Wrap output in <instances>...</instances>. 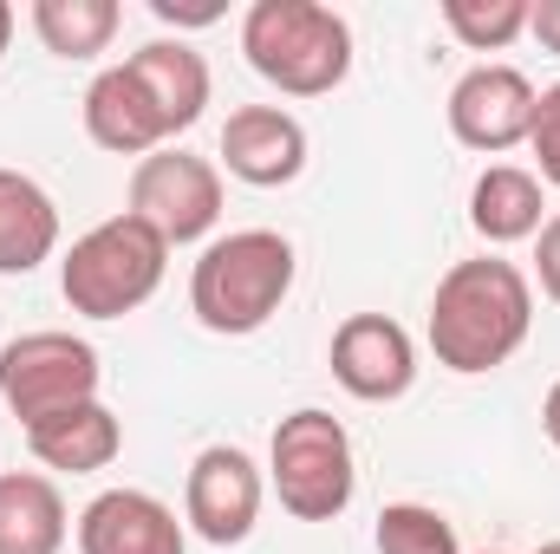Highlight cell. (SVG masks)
I'll use <instances>...</instances> for the list:
<instances>
[{"instance_id": "1", "label": "cell", "mask_w": 560, "mask_h": 554, "mask_svg": "<svg viewBox=\"0 0 560 554\" xmlns=\"http://www.w3.org/2000/svg\"><path fill=\"white\" fill-rule=\"evenodd\" d=\"M430 353L443 372L482 379L495 366H509L528 333H535V280L502 255H476L456 262L430 293Z\"/></svg>"}, {"instance_id": "2", "label": "cell", "mask_w": 560, "mask_h": 554, "mask_svg": "<svg viewBox=\"0 0 560 554\" xmlns=\"http://www.w3.org/2000/svg\"><path fill=\"white\" fill-rule=\"evenodd\" d=\"M293 275L300 255L280 229H229L189 268V313L222 339H248L287 307Z\"/></svg>"}, {"instance_id": "3", "label": "cell", "mask_w": 560, "mask_h": 554, "mask_svg": "<svg viewBox=\"0 0 560 554\" xmlns=\"http://www.w3.org/2000/svg\"><path fill=\"white\" fill-rule=\"evenodd\" d=\"M248 66L287 99H326L352 72V26L326 0H255L242 13Z\"/></svg>"}, {"instance_id": "4", "label": "cell", "mask_w": 560, "mask_h": 554, "mask_svg": "<svg viewBox=\"0 0 560 554\" xmlns=\"http://www.w3.org/2000/svg\"><path fill=\"white\" fill-rule=\"evenodd\" d=\"M163 268H170V242L125 209V216L85 229V235L66 249V262H59V293H66V307L85 313V320H125V313H138L143 300L163 287Z\"/></svg>"}, {"instance_id": "5", "label": "cell", "mask_w": 560, "mask_h": 554, "mask_svg": "<svg viewBox=\"0 0 560 554\" xmlns=\"http://www.w3.org/2000/svg\"><path fill=\"white\" fill-rule=\"evenodd\" d=\"M268 483L293 522H339L359 496L352 430L319 405L287 412L275 424V443H268Z\"/></svg>"}, {"instance_id": "6", "label": "cell", "mask_w": 560, "mask_h": 554, "mask_svg": "<svg viewBox=\"0 0 560 554\" xmlns=\"http://www.w3.org/2000/svg\"><path fill=\"white\" fill-rule=\"evenodd\" d=\"M98 379H105L98 346L79 339V333H59V326L20 333V339L0 346V405L20 417V430L98 399Z\"/></svg>"}, {"instance_id": "7", "label": "cell", "mask_w": 560, "mask_h": 554, "mask_svg": "<svg viewBox=\"0 0 560 554\" xmlns=\"http://www.w3.org/2000/svg\"><path fill=\"white\" fill-rule=\"evenodd\" d=\"M131 216L150 222L170 249L209 242L222 222V170L189 150H150L131 170Z\"/></svg>"}, {"instance_id": "8", "label": "cell", "mask_w": 560, "mask_h": 554, "mask_svg": "<svg viewBox=\"0 0 560 554\" xmlns=\"http://www.w3.org/2000/svg\"><path fill=\"white\" fill-rule=\"evenodd\" d=\"M261 503H268V476L255 470L242 443L196 450L183 476V529H196L209 549H242L261 522Z\"/></svg>"}, {"instance_id": "9", "label": "cell", "mask_w": 560, "mask_h": 554, "mask_svg": "<svg viewBox=\"0 0 560 554\" xmlns=\"http://www.w3.org/2000/svg\"><path fill=\"white\" fill-rule=\"evenodd\" d=\"M326 366H332L339 392H352L359 405H392L418 385V339L392 313H352L332 326Z\"/></svg>"}, {"instance_id": "10", "label": "cell", "mask_w": 560, "mask_h": 554, "mask_svg": "<svg viewBox=\"0 0 560 554\" xmlns=\"http://www.w3.org/2000/svg\"><path fill=\"white\" fill-rule=\"evenodd\" d=\"M528 125H535L528 72H515V66H469L450 85V138L463 150L502 157V150L528 143Z\"/></svg>"}, {"instance_id": "11", "label": "cell", "mask_w": 560, "mask_h": 554, "mask_svg": "<svg viewBox=\"0 0 560 554\" xmlns=\"http://www.w3.org/2000/svg\"><path fill=\"white\" fill-rule=\"evenodd\" d=\"M79 554H189V529L150 489H105L79 509Z\"/></svg>"}, {"instance_id": "12", "label": "cell", "mask_w": 560, "mask_h": 554, "mask_svg": "<svg viewBox=\"0 0 560 554\" xmlns=\"http://www.w3.org/2000/svg\"><path fill=\"white\" fill-rule=\"evenodd\" d=\"M222 170L248 189H280L306 170V125L280 105H242L222 125Z\"/></svg>"}, {"instance_id": "13", "label": "cell", "mask_w": 560, "mask_h": 554, "mask_svg": "<svg viewBox=\"0 0 560 554\" xmlns=\"http://www.w3.org/2000/svg\"><path fill=\"white\" fill-rule=\"evenodd\" d=\"M85 138L98 150H112V157H138V163L170 143V131H163V118H156V105H150V92L138 85L131 66H105L85 85Z\"/></svg>"}, {"instance_id": "14", "label": "cell", "mask_w": 560, "mask_h": 554, "mask_svg": "<svg viewBox=\"0 0 560 554\" xmlns=\"http://www.w3.org/2000/svg\"><path fill=\"white\" fill-rule=\"evenodd\" d=\"M26 450L33 463L46 470H66V476H92V470H112L118 450H125V424L105 399H85L72 412H52L39 424H26Z\"/></svg>"}, {"instance_id": "15", "label": "cell", "mask_w": 560, "mask_h": 554, "mask_svg": "<svg viewBox=\"0 0 560 554\" xmlns=\"http://www.w3.org/2000/svg\"><path fill=\"white\" fill-rule=\"evenodd\" d=\"M548 222V183L522 163H489L469 189V229L489 242V249H509V242H528L541 235Z\"/></svg>"}, {"instance_id": "16", "label": "cell", "mask_w": 560, "mask_h": 554, "mask_svg": "<svg viewBox=\"0 0 560 554\" xmlns=\"http://www.w3.org/2000/svg\"><path fill=\"white\" fill-rule=\"evenodd\" d=\"M125 66L138 72V85L150 92V105H156V118H163L170 138H183V131L202 118V105H209V59H202L196 46H183V39H150V46H138V53L125 59Z\"/></svg>"}, {"instance_id": "17", "label": "cell", "mask_w": 560, "mask_h": 554, "mask_svg": "<svg viewBox=\"0 0 560 554\" xmlns=\"http://www.w3.org/2000/svg\"><path fill=\"white\" fill-rule=\"evenodd\" d=\"M59 255V203L26 170H0V275H33Z\"/></svg>"}, {"instance_id": "18", "label": "cell", "mask_w": 560, "mask_h": 554, "mask_svg": "<svg viewBox=\"0 0 560 554\" xmlns=\"http://www.w3.org/2000/svg\"><path fill=\"white\" fill-rule=\"evenodd\" d=\"M72 535L66 496L39 470H7L0 476V554H59Z\"/></svg>"}, {"instance_id": "19", "label": "cell", "mask_w": 560, "mask_h": 554, "mask_svg": "<svg viewBox=\"0 0 560 554\" xmlns=\"http://www.w3.org/2000/svg\"><path fill=\"white\" fill-rule=\"evenodd\" d=\"M125 26L118 0H33V33L59 59H98Z\"/></svg>"}, {"instance_id": "20", "label": "cell", "mask_w": 560, "mask_h": 554, "mask_svg": "<svg viewBox=\"0 0 560 554\" xmlns=\"http://www.w3.org/2000/svg\"><path fill=\"white\" fill-rule=\"evenodd\" d=\"M372 549L378 554H463L456 542V522L430 503H385L378 509V529H372Z\"/></svg>"}, {"instance_id": "21", "label": "cell", "mask_w": 560, "mask_h": 554, "mask_svg": "<svg viewBox=\"0 0 560 554\" xmlns=\"http://www.w3.org/2000/svg\"><path fill=\"white\" fill-rule=\"evenodd\" d=\"M436 13L469 53H502L528 33V0H443Z\"/></svg>"}, {"instance_id": "22", "label": "cell", "mask_w": 560, "mask_h": 554, "mask_svg": "<svg viewBox=\"0 0 560 554\" xmlns=\"http://www.w3.org/2000/svg\"><path fill=\"white\" fill-rule=\"evenodd\" d=\"M528 150H535V176L548 183V189H560V79L548 85V92H535V125H528Z\"/></svg>"}, {"instance_id": "23", "label": "cell", "mask_w": 560, "mask_h": 554, "mask_svg": "<svg viewBox=\"0 0 560 554\" xmlns=\"http://www.w3.org/2000/svg\"><path fill=\"white\" fill-rule=\"evenodd\" d=\"M535 280H541V293L560 307V216H548L541 235H535Z\"/></svg>"}, {"instance_id": "24", "label": "cell", "mask_w": 560, "mask_h": 554, "mask_svg": "<svg viewBox=\"0 0 560 554\" xmlns=\"http://www.w3.org/2000/svg\"><path fill=\"white\" fill-rule=\"evenodd\" d=\"M150 13H156L163 26H215L229 7H222V0H150Z\"/></svg>"}, {"instance_id": "25", "label": "cell", "mask_w": 560, "mask_h": 554, "mask_svg": "<svg viewBox=\"0 0 560 554\" xmlns=\"http://www.w3.org/2000/svg\"><path fill=\"white\" fill-rule=\"evenodd\" d=\"M528 33H535V39H541V46H548V53L560 59V0H541V7H528Z\"/></svg>"}, {"instance_id": "26", "label": "cell", "mask_w": 560, "mask_h": 554, "mask_svg": "<svg viewBox=\"0 0 560 554\" xmlns=\"http://www.w3.org/2000/svg\"><path fill=\"white\" fill-rule=\"evenodd\" d=\"M541 430H548V443L560 450V379L548 385V399H541Z\"/></svg>"}, {"instance_id": "27", "label": "cell", "mask_w": 560, "mask_h": 554, "mask_svg": "<svg viewBox=\"0 0 560 554\" xmlns=\"http://www.w3.org/2000/svg\"><path fill=\"white\" fill-rule=\"evenodd\" d=\"M13 20H20V13H13V7L0 0V59H7V46H13Z\"/></svg>"}, {"instance_id": "28", "label": "cell", "mask_w": 560, "mask_h": 554, "mask_svg": "<svg viewBox=\"0 0 560 554\" xmlns=\"http://www.w3.org/2000/svg\"><path fill=\"white\" fill-rule=\"evenodd\" d=\"M535 554H560V542H541V549H535Z\"/></svg>"}, {"instance_id": "29", "label": "cell", "mask_w": 560, "mask_h": 554, "mask_svg": "<svg viewBox=\"0 0 560 554\" xmlns=\"http://www.w3.org/2000/svg\"><path fill=\"white\" fill-rule=\"evenodd\" d=\"M489 554H502V549H489Z\"/></svg>"}]
</instances>
